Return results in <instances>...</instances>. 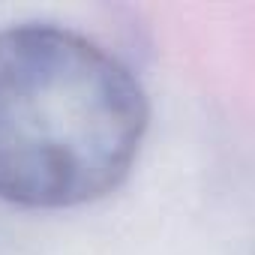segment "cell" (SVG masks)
<instances>
[{
  "instance_id": "1",
  "label": "cell",
  "mask_w": 255,
  "mask_h": 255,
  "mask_svg": "<svg viewBox=\"0 0 255 255\" xmlns=\"http://www.w3.org/2000/svg\"><path fill=\"white\" fill-rule=\"evenodd\" d=\"M147 117L138 78L93 39L51 24L0 30V198L57 210L108 195Z\"/></svg>"
}]
</instances>
